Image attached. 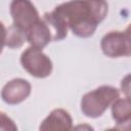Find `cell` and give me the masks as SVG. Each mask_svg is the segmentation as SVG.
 I'll return each instance as SVG.
<instances>
[{
  "mask_svg": "<svg viewBox=\"0 0 131 131\" xmlns=\"http://www.w3.org/2000/svg\"><path fill=\"white\" fill-rule=\"evenodd\" d=\"M10 14L13 25L24 33H27L40 19L39 13L31 0H12L10 3Z\"/></svg>",
  "mask_w": 131,
  "mask_h": 131,
  "instance_id": "cell-5",
  "label": "cell"
},
{
  "mask_svg": "<svg viewBox=\"0 0 131 131\" xmlns=\"http://www.w3.org/2000/svg\"><path fill=\"white\" fill-rule=\"evenodd\" d=\"M108 10L106 0H70L44 14V20L54 31L52 39L62 40L70 29L80 38L91 37Z\"/></svg>",
  "mask_w": 131,
  "mask_h": 131,
  "instance_id": "cell-1",
  "label": "cell"
},
{
  "mask_svg": "<svg viewBox=\"0 0 131 131\" xmlns=\"http://www.w3.org/2000/svg\"><path fill=\"white\" fill-rule=\"evenodd\" d=\"M26 37L31 46L42 49L51 41L52 34L46 21L44 19H39L29 29V31L26 33Z\"/></svg>",
  "mask_w": 131,
  "mask_h": 131,
  "instance_id": "cell-8",
  "label": "cell"
},
{
  "mask_svg": "<svg viewBox=\"0 0 131 131\" xmlns=\"http://www.w3.org/2000/svg\"><path fill=\"white\" fill-rule=\"evenodd\" d=\"M100 47L103 54L108 57L130 56V29L127 28L126 31H113L105 34L101 39Z\"/></svg>",
  "mask_w": 131,
  "mask_h": 131,
  "instance_id": "cell-4",
  "label": "cell"
},
{
  "mask_svg": "<svg viewBox=\"0 0 131 131\" xmlns=\"http://www.w3.org/2000/svg\"><path fill=\"white\" fill-rule=\"evenodd\" d=\"M31 94V84L21 78L7 82L1 91V98L8 104H17L28 98Z\"/></svg>",
  "mask_w": 131,
  "mask_h": 131,
  "instance_id": "cell-6",
  "label": "cell"
},
{
  "mask_svg": "<svg viewBox=\"0 0 131 131\" xmlns=\"http://www.w3.org/2000/svg\"><path fill=\"white\" fill-rule=\"evenodd\" d=\"M112 117L117 124H127L131 118L130 97L117 98L112 103Z\"/></svg>",
  "mask_w": 131,
  "mask_h": 131,
  "instance_id": "cell-9",
  "label": "cell"
},
{
  "mask_svg": "<svg viewBox=\"0 0 131 131\" xmlns=\"http://www.w3.org/2000/svg\"><path fill=\"white\" fill-rule=\"evenodd\" d=\"M120 92L110 85H102L87 92L81 99V111L88 118H98L103 115L112 103L119 98Z\"/></svg>",
  "mask_w": 131,
  "mask_h": 131,
  "instance_id": "cell-2",
  "label": "cell"
},
{
  "mask_svg": "<svg viewBox=\"0 0 131 131\" xmlns=\"http://www.w3.org/2000/svg\"><path fill=\"white\" fill-rule=\"evenodd\" d=\"M129 79H130V75L128 74L121 82V88H122V91L126 94L127 97H130V82H129Z\"/></svg>",
  "mask_w": 131,
  "mask_h": 131,
  "instance_id": "cell-12",
  "label": "cell"
},
{
  "mask_svg": "<svg viewBox=\"0 0 131 131\" xmlns=\"http://www.w3.org/2000/svg\"><path fill=\"white\" fill-rule=\"evenodd\" d=\"M20 63L31 76L36 78H46L52 72L51 59L41 49L33 46L21 53Z\"/></svg>",
  "mask_w": 131,
  "mask_h": 131,
  "instance_id": "cell-3",
  "label": "cell"
},
{
  "mask_svg": "<svg viewBox=\"0 0 131 131\" xmlns=\"http://www.w3.org/2000/svg\"><path fill=\"white\" fill-rule=\"evenodd\" d=\"M5 40H6V28L3 25V23L0 21V54L3 50V47L5 46Z\"/></svg>",
  "mask_w": 131,
  "mask_h": 131,
  "instance_id": "cell-13",
  "label": "cell"
},
{
  "mask_svg": "<svg viewBox=\"0 0 131 131\" xmlns=\"http://www.w3.org/2000/svg\"><path fill=\"white\" fill-rule=\"evenodd\" d=\"M27 41L26 33L16 28L14 25L6 29V40L5 45L9 48H19Z\"/></svg>",
  "mask_w": 131,
  "mask_h": 131,
  "instance_id": "cell-10",
  "label": "cell"
},
{
  "mask_svg": "<svg viewBox=\"0 0 131 131\" xmlns=\"http://www.w3.org/2000/svg\"><path fill=\"white\" fill-rule=\"evenodd\" d=\"M39 129L42 131H68L73 129V120L66 110L55 108L43 120Z\"/></svg>",
  "mask_w": 131,
  "mask_h": 131,
  "instance_id": "cell-7",
  "label": "cell"
},
{
  "mask_svg": "<svg viewBox=\"0 0 131 131\" xmlns=\"http://www.w3.org/2000/svg\"><path fill=\"white\" fill-rule=\"evenodd\" d=\"M0 130H9V131H15L17 130L16 125L14 124V122L8 117L6 116V114L1 113L0 112Z\"/></svg>",
  "mask_w": 131,
  "mask_h": 131,
  "instance_id": "cell-11",
  "label": "cell"
}]
</instances>
